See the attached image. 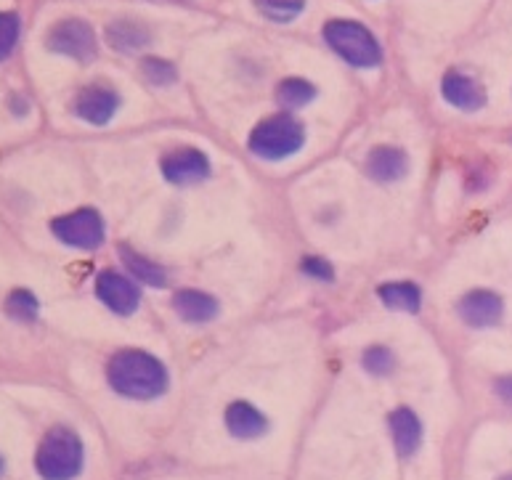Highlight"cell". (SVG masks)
<instances>
[{
    "label": "cell",
    "mask_w": 512,
    "mask_h": 480,
    "mask_svg": "<svg viewBox=\"0 0 512 480\" xmlns=\"http://www.w3.org/2000/svg\"><path fill=\"white\" fill-rule=\"evenodd\" d=\"M109 385L120 396L149 401L165 393L168 388V372L160 361L144 351H120L112 356L107 366Z\"/></svg>",
    "instance_id": "6da1fadb"
},
{
    "label": "cell",
    "mask_w": 512,
    "mask_h": 480,
    "mask_svg": "<svg viewBox=\"0 0 512 480\" xmlns=\"http://www.w3.org/2000/svg\"><path fill=\"white\" fill-rule=\"evenodd\" d=\"M35 467L46 480H72L83 470V441L69 427H54L43 438Z\"/></svg>",
    "instance_id": "7a4b0ae2"
},
{
    "label": "cell",
    "mask_w": 512,
    "mask_h": 480,
    "mask_svg": "<svg viewBox=\"0 0 512 480\" xmlns=\"http://www.w3.org/2000/svg\"><path fill=\"white\" fill-rule=\"evenodd\" d=\"M324 40L337 56H343L348 64L359 69L377 67L383 61V51L375 35L359 22H345V19H335L324 27Z\"/></svg>",
    "instance_id": "3957f363"
},
{
    "label": "cell",
    "mask_w": 512,
    "mask_h": 480,
    "mask_svg": "<svg viewBox=\"0 0 512 480\" xmlns=\"http://www.w3.org/2000/svg\"><path fill=\"white\" fill-rule=\"evenodd\" d=\"M303 144H306V128L290 115L268 117L250 136V149L263 160L292 157V154L303 149Z\"/></svg>",
    "instance_id": "277c9868"
},
{
    "label": "cell",
    "mask_w": 512,
    "mask_h": 480,
    "mask_svg": "<svg viewBox=\"0 0 512 480\" xmlns=\"http://www.w3.org/2000/svg\"><path fill=\"white\" fill-rule=\"evenodd\" d=\"M51 231L56 234V239H62L69 247H77V250H96L104 244V221L96 210H77V213L62 215L51 223Z\"/></svg>",
    "instance_id": "5b68a950"
},
{
    "label": "cell",
    "mask_w": 512,
    "mask_h": 480,
    "mask_svg": "<svg viewBox=\"0 0 512 480\" xmlns=\"http://www.w3.org/2000/svg\"><path fill=\"white\" fill-rule=\"evenodd\" d=\"M46 46L54 54L69 56V59L77 61H93L96 51H99L93 27L83 19H62L59 24H54V30L48 32Z\"/></svg>",
    "instance_id": "8992f818"
},
{
    "label": "cell",
    "mask_w": 512,
    "mask_h": 480,
    "mask_svg": "<svg viewBox=\"0 0 512 480\" xmlns=\"http://www.w3.org/2000/svg\"><path fill=\"white\" fill-rule=\"evenodd\" d=\"M96 295L107 308H112L120 316H130L141 303V292L130 279H125L117 271H101L96 279Z\"/></svg>",
    "instance_id": "52a82bcc"
},
{
    "label": "cell",
    "mask_w": 512,
    "mask_h": 480,
    "mask_svg": "<svg viewBox=\"0 0 512 480\" xmlns=\"http://www.w3.org/2000/svg\"><path fill=\"white\" fill-rule=\"evenodd\" d=\"M162 176L170 183H178V186L205 181L210 176V162L197 149H178L162 160Z\"/></svg>",
    "instance_id": "ba28073f"
},
{
    "label": "cell",
    "mask_w": 512,
    "mask_h": 480,
    "mask_svg": "<svg viewBox=\"0 0 512 480\" xmlns=\"http://www.w3.org/2000/svg\"><path fill=\"white\" fill-rule=\"evenodd\" d=\"M117 107H120L117 93L112 88H101V85L83 88L75 99V115L91 125H107L115 117Z\"/></svg>",
    "instance_id": "9c48e42d"
},
{
    "label": "cell",
    "mask_w": 512,
    "mask_h": 480,
    "mask_svg": "<svg viewBox=\"0 0 512 480\" xmlns=\"http://www.w3.org/2000/svg\"><path fill=\"white\" fill-rule=\"evenodd\" d=\"M459 316L470 327H494L502 319V298L489 290L467 292L459 300Z\"/></svg>",
    "instance_id": "30bf717a"
},
{
    "label": "cell",
    "mask_w": 512,
    "mask_h": 480,
    "mask_svg": "<svg viewBox=\"0 0 512 480\" xmlns=\"http://www.w3.org/2000/svg\"><path fill=\"white\" fill-rule=\"evenodd\" d=\"M444 99L449 101L451 107L462 109V112H478L486 104V91L483 85L470 75H462L457 69L446 72L444 77Z\"/></svg>",
    "instance_id": "8fae6325"
},
{
    "label": "cell",
    "mask_w": 512,
    "mask_h": 480,
    "mask_svg": "<svg viewBox=\"0 0 512 480\" xmlns=\"http://www.w3.org/2000/svg\"><path fill=\"white\" fill-rule=\"evenodd\" d=\"M390 433H393V443H396L401 457H412L414 451L420 449L422 425L412 409L401 406V409L390 414Z\"/></svg>",
    "instance_id": "7c38bea8"
},
{
    "label": "cell",
    "mask_w": 512,
    "mask_h": 480,
    "mask_svg": "<svg viewBox=\"0 0 512 480\" xmlns=\"http://www.w3.org/2000/svg\"><path fill=\"white\" fill-rule=\"evenodd\" d=\"M409 170V160L401 149H393V146H380L367 157V173L375 181H398V178L406 176Z\"/></svg>",
    "instance_id": "4fadbf2b"
},
{
    "label": "cell",
    "mask_w": 512,
    "mask_h": 480,
    "mask_svg": "<svg viewBox=\"0 0 512 480\" xmlns=\"http://www.w3.org/2000/svg\"><path fill=\"white\" fill-rule=\"evenodd\" d=\"M226 427L234 438H258V435L266 433L268 422L255 406L237 401L226 409Z\"/></svg>",
    "instance_id": "5bb4252c"
},
{
    "label": "cell",
    "mask_w": 512,
    "mask_h": 480,
    "mask_svg": "<svg viewBox=\"0 0 512 480\" xmlns=\"http://www.w3.org/2000/svg\"><path fill=\"white\" fill-rule=\"evenodd\" d=\"M173 305H176L178 316L184 321H192V324H207L218 316V300L197 290L178 292Z\"/></svg>",
    "instance_id": "9a60e30c"
},
{
    "label": "cell",
    "mask_w": 512,
    "mask_h": 480,
    "mask_svg": "<svg viewBox=\"0 0 512 480\" xmlns=\"http://www.w3.org/2000/svg\"><path fill=\"white\" fill-rule=\"evenodd\" d=\"M107 40L120 54H136L149 43V30L133 19H117L107 27Z\"/></svg>",
    "instance_id": "2e32d148"
},
{
    "label": "cell",
    "mask_w": 512,
    "mask_h": 480,
    "mask_svg": "<svg viewBox=\"0 0 512 480\" xmlns=\"http://www.w3.org/2000/svg\"><path fill=\"white\" fill-rule=\"evenodd\" d=\"M377 295H380V300H383L388 308H393V311H404V313L420 311V303H422L420 287L412 282L383 284V287L377 290Z\"/></svg>",
    "instance_id": "e0dca14e"
},
{
    "label": "cell",
    "mask_w": 512,
    "mask_h": 480,
    "mask_svg": "<svg viewBox=\"0 0 512 480\" xmlns=\"http://www.w3.org/2000/svg\"><path fill=\"white\" fill-rule=\"evenodd\" d=\"M120 255H123L125 266H128L136 282L152 284V287H165L168 284V276H165V271L154 260H146L144 255H138V252L128 250V247H120Z\"/></svg>",
    "instance_id": "ac0fdd59"
},
{
    "label": "cell",
    "mask_w": 512,
    "mask_h": 480,
    "mask_svg": "<svg viewBox=\"0 0 512 480\" xmlns=\"http://www.w3.org/2000/svg\"><path fill=\"white\" fill-rule=\"evenodd\" d=\"M316 96V88L308 80H300V77H290V80H284L276 88V99L282 104L284 109H300L311 104Z\"/></svg>",
    "instance_id": "d6986e66"
},
{
    "label": "cell",
    "mask_w": 512,
    "mask_h": 480,
    "mask_svg": "<svg viewBox=\"0 0 512 480\" xmlns=\"http://www.w3.org/2000/svg\"><path fill=\"white\" fill-rule=\"evenodd\" d=\"M255 6L271 22H292L295 16L303 14L306 0H255Z\"/></svg>",
    "instance_id": "ffe728a7"
},
{
    "label": "cell",
    "mask_w": 512,
    "mask_h": 480,
    "mask_svg": "<svg viewBox=\"0 0 512 480\" xmlns=\"http://www.w3.org/2000/svg\"><path fill=\"white\" fill-rule=\"evenodd\" d=\"M19 16L11 11H0V61L8 59L19 40Z\"/></svg>",
    "instance_id": "44dd1931"
},
{
    "label": "cell",
    "mask_w": 512,
    "mask_h": 480,
    "mask_svg": "<svg viewBox=\"0 0 512 480\" xmlns=\"http://www.w3.org/2000/svg\"><path fill=\"white\" fill-rule=\"evenodd\" d=\"M8 313L14 316L16 321H32L38 316V300L32 292H24V290H16L6 303Z\"/></svg>",
    "instance_id": "7402d4cb"
},
{
    "label": "cell",
    "mask_w": 512,
    "mask_h": 480,
    "mask_svg": "<svg viewBox=\"0 0 512 480\" xmlns=\"http://www.w3.org/2000/svg\"><path fill=\"white\" fill-rule=\"evenodd\" d=\"M141 69H144V77L152 85H170L176 83L178 77L176 67L165 59H144Z\"/></svg>",
    "instance_id": "603a6c76"
},
{
    "label": "cell",
    "mask_w": 512,
    "mask_h": 480,
    "mask_svg": "<svg viewBox=\"0 0 512 480\" xmlns=\"http://www.w3.org/2000/svg\"><path fill=\"white\" fill-rule=\"evenodd\" d=\"M364 366L372 374H390L393 372V353L383 348V345H375V348H369L364 353Z\"/></svg>",
    "instance_id": "cb8c5ba5"
},
{
    "label": "cell",
    "mask_w": 512,
    "mask_h": 480,
    "mask_svg": "<svg viewBox=\"0 0 512 480\" xmlns=\"http://www.w3.org/2000/svg\"><path fill=\"white\" fill-rule=\"evenodd\" d=\"M300 268H303V274L314 276V279H319V282H332V279H335L332 266H329L327 260H321V258H306L303 263H300Z\"/></svg>",
    "instance_id": "d4e9b609"
},
{
    "label": "cell",
    "mask_w": 512,
    "mask_h": 480,
    "mask_svg": "<svg viewBox=\"0 0 512 480\" xmlns=\"http://www.w3.org/2000/svg\"><path fill=\"white\" fill-rule=\"evenodd\" d=\"M497 393L505 398L507 404H512V374L510 377H502V380L497 382Z\"/></svg>",
    "instance_id": "484cf974"
},
{
    "label": "cell",
    "mask_w": 512,
    "mask_h": 480,
    "mask_svg": "<svg viewBox=\"0 0 512 480\" xmlns=\"http://www.w3.org/2000/svg\"><path fill=\"white\" fill-rule=\"evenodd\" d=\"M499 480H512V473H510V475H505V478H499Z\"/></svg>",
    "instance_id": "4316f807"
},
{
    "label": "cell",
    "mask_w": 512,
    "mask_h": 480,
    "mask_svg": "<svg viewBox=\"0 0 512 480\" xmlns=\"http://www.w3.org/2000/svg\"><path fill=\"white\" fill-rule=\"evenodd\" d=\"M0 470H3V462H0Z\"/></svg>",
    "instance_id": "83f0119b"
}]
</instances>
